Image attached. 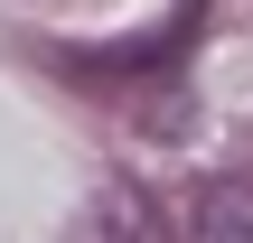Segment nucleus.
Masks as SVG:
<instances>
[{
	"label": "nucleus",
	"instance_id": "obj_3",
	"mask_svg": "<svg viewBox=\"0 0 253 243\" xmlns=\"http://www.w3.org/2000/svg\"><path fill=\"white\" fill-rule=\"evenodd\" d=\"M94 243H160V225H150V206H141L131 187H113L103 215H94Z\"/></svg>",
	"mask_w": 253,
	"mask_h": 243
},
{
	"label": "nucleus",
	"instance_id": "obj_1",
	"mask_svg": "<svg viewBox=\"0 0 253 243\" xmlns=\"http://www.w3.org/2000/svg\"><path fill=\"white\" fill-rule=\"evenodd\" d=\"M188 243H253V178H207L188 206Z\"/></svg>",
	"mask_w": 253,
	"mask_h": 243
},
{
	"label": "nucleus",
	"instance_id": "obj_2",
	"mask_svg": "<svg viewBox=\"0 0 253 243\" xmlns=\"http://www.w3.org/2000/svg\"><path fill=\"white\" fill-rule=\"evenodd\" d=\"M188 28H197V19H178V28H150V37H131V47H94V56H75V75H94V84L150 75V66H169V56L188 47Z\"/></svg>",
	"mask_w": 253,
	"mask_h": 243
}]
</instances>
